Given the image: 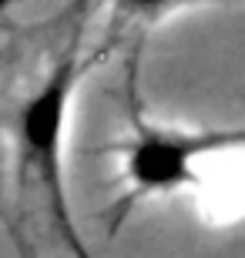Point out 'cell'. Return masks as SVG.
<instances>
[{
    "label": "cell",
    "instance_id": "1",
    "mask_svg": "<svg viewBox=\"0 0 245 258\" xmlns=\"http://www.w3.org/2000/svg\"><path fill=\"white\" fill-rule=\"evenodd\" d=\"M87 71L84 57V30L77 27L67 37L64 50L44 71L37 84L20 97L10 117V158H14V188L24 205L44 215L51 235L64 241L74 258H91L84 238L74 225L67 205V178H64V144H67V117L71 101Z\"/></svg>",
    "mask_w": 245,
    "mask_h": 258
},
{
    "label": "cell",
    "instance_id": "2",
    "mask_svg": "<svg viewBox=\"0 0 245 258\" xmlns=\"http://www.w3.org/2000/svg\"><path fill=\"white\" fill-rule=\"evenodd\" d=\"M245 148V124L232 127H171L141 114L138 101H128V134L118 144L121 195L111 205V231L128 221L141 201L168 198L205 184V164Z\"/></svg>",
    "mask_w": 245,
    "mask_h": 258
},
{
    "label": "cell",
    "instance_id": "3",
    "mask_svg": "<svg viewBox=\"0 0 245 258\" xmlns=\"http://www.w3.org/2000/svg\"><path fill=\"white\" fill-rule=\"evenodd\" d=\"M0 14H4V4H0Z\"/></svg>",
    "mask_w": 245,
    "mask_h": 258
}]
</instances>
